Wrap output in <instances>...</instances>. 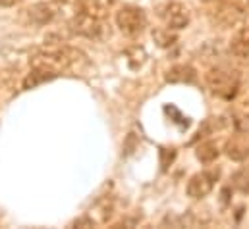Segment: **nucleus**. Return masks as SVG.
<instances>
[{
    "mask_svg": "<svg viewBox=\"0 0 249 229\" xmlns=\"http://www.w3.org/2000/svg\"><path fill=\"white\" fill-rule=\"evenodd\" d=\"M85 62L87 58L81 50L71 49V47H60V49H51L47 52L35 54L31 58V67H45V69H51L62 75V71L77 64H85Z\"/></svg>",
    "mask_w": 249,
    "mask_h": 229,
    "instance_id": "nucleus-1",
    "label": "nucleus"
},
{
    "mask_svg": "<svg viewBox=\"0 0 249 229\" xmlns=\"http://www.w3.org/2000/svg\"><path fill=\"white\" fill-rule=\"evenodd\" d=\"M207 89L224 100H232L240 91V75L226 67H214L205 75Z\"/></svg>",
    "mask_w": 249,
    "mask_h": 229,
    "instance_id": "nucleus-2",
    "label": "nucleus"
},
{
    "mask_svg": "<svg viewBox=\"0 0 249 229\" xmlns=\"http://www.w3.org/2000/svg\"><path fill=\"white\" fill-rule=\"evenodd\" d=\"M116 25L127 37H137L147 27V14L139 6H124L116 12Z\"/></svg>",
    "mask_w": 249,
    "mask_h": 229,
    "instance_id": "nucleus-3",
    "label": "nucleus"
},
{
    "mask_svg": "<svg viewBox=\"0 0 249 229\" xmlns=\"http://www.w3.org/2000/svg\"><path fill=\"white\" fill-rule=\"evenodd\" d=\"M70 29H71V33L85 37V39H93V41H101L107 37V25L103 23V19L89 16V14H83V12H77L71 17Z\"/></svg>",
    "mask_w": 249,
    "mask_h": 229,
    "instance_id": "nucleus-4",
    "label": "nucleus"
},
{
    "mask_svg": "<svg viewBox=\"0 0 249 229\" xmlns=\"http://www.w3.org/2000/svg\"><path fill=\"white\" fill-rule=\"evenodd\" d=\"M244 10L242 6H238L236 2H230V0H224L222 4H218L211 14H209V21L214 25V27H220V29H228V27H234L238 25L242 19H244Z\"/></svg>",
    "mask_w": 249,
    "mask_h": 229,
    "instance_id": "nucleus-5",
    "label": "nucleus"
},
{
    "mask_svg": "<svg viewBox=\"0 0 249 229\" xmlns=\"http://www.w3.org/2000/svg\"><path fill=\"white\" fill-rule=\"evenodd\" d=\"M112 210H114V202H112V198H108V196H107V198H101V200L95 202V206H93L83 218L75 220L73 226H77V228L103 226V224H107V222L110 220Z\"/></svg>",
    "mask_w": 249,
    "mask_h": 229,
    "instance_id": "nucleus-6",
    "label": "nucleus"
},
{
    "mask_svg": "<svg viewBox=\"0 0 249 229\" xmlns=\"http://www.w3.org/2000/svg\"><path fill=\"white\" fill-rule=\"evenodd\" d=\"M160 17L168 29L180 31V29L187 27V23H189V8L182 2H168L162 8Z\"/></svg>",
    "mask_w": 249,
    "mask_h": 229,
    "instance_id": "nucleus-7",
    "label": "nucleus"
},
{
    "mask_svg": "<svg viewBox=\"0 0 249 229\" xmlns=\"http://www.w3.org/2000/svg\"><path fill=\"white\" fill-rule=\"evenodd\" d=\"M216 179H218V170H213V172H199V173H195V175H191L186 187L187 195H189L191 198H203V196H207V195L213 191Z\"/></svg>",
    "mask_w": 249,
    "mask_h": 229,
    "instance_id": "nucleus-8",
    "label": "nucleus"
},
{
    "mask_svg": "<svg viewBox=\"0 0 249 229\" xmlns=\"http://www.w3.org/2000/svg\"><path fill=\"white\" fill-rule=\"evenodd\" d=\"M25 14H27V19L33 25H47L54 19V8L47 2H37V4L29 6L25 10Z\"/></svg>",
    "mask_w": 249,
    "mask_h": 229,
    "instance_id": "nucleus-9",
    "label": "nucleus"
},
{
    "mask_svg": "<svg viewBox=\"0 0 249 229\" xmlns=\"http://www.w3.org/2000/svg\"><path fill=\"white\" fill-rule=\"evenodd\" d=\"M114 4L116 0H77V10L103 19L114 8Z\"/></svg>",
    "mask_w": 249,
    "mask_h": 229,
    "instance_id": "nucleus-10",
    "label": "nucleus"
},
{
    "mask_svg": "<svg viewBox=\"0 0 249 229\" xmlns=\"http://www.w3.org/2000/svg\"><path fill=\"white\" fill-rule=\"evenodd\" d=\"M197 79V71L189 64H176L164 73L166 83H193Z\"/></svg>",
    "mask_w": 249,
    "mask_h": 229,
    "instance_id": "nucleus-11",
    "label": "nucleus"
},
{
    "mask_svg": "<svg viewBox=\"0 0 249 229\" xmlns=\"http://www.w3.org/2000/svg\"><path fill=\"white\" fill-rule=\"evenodd\" d=\"M230 52L236 58H249V25L240 27L230 39Z\"/></svg>",
    "mask_w": 249,
    "mask_h": 229,
    "instance_id": "nucleus-12",
    "label": "nucleus"
},
{
    "mask_svg": "<svg viewBox=\"0 0 249 229\" xmlns=\"http://www.w3.org/2000/svg\"><path fill=\"white\" fill-rule=\"evenodd\" d=\"M56 77H58L56 71H51V69H45V67H31V71L23 79V89H35V87H39L47 81L56 79Z\"/></svg>",
    "mask_w": 249,
    "mask_h": 229,
    "instance_id": "nucleus-13",
    "label": "nucleus"
},
{
    "mask_svg": "<svg viewBox=\"0 0 249 229\" xmlns=\"http://www.w3.org/2000/svg\"><path fill=\"white\" fill-rule=\"evenodd\" d=\"M226 154H228V158H232L236 162H244L249 156V145L244 139L234 137L226 143Z\"/></svg>",
    "mask_w": 249,
    "mask_h": 229,
    "instance_id": "nucleus-14",
    "label": "nucleus"
},
{
    "mask_svg": "<svg viewBox=\"0 0 249 229\" xmlns=\"http://www.w3.org/2000/svg\"><path fill=\"white\" fill-rule=\"evenodd\" d=\"M218 154H220L218 145L213 143V141H205V143H201V145L197 147V150H195L197 160L203 162V164H211V162H214V160L218 158Z\"/></svg>",
    "mask_w": 249,
    "mask_h": 229,
    "instance_id": "nucleus-15",
    "label": "nucleus"
},
{
    "mask_svg": "<svg viewBox=\"0 0 249 229\" xmlns=\"http://www.w3.org/2000/svg\"><path fill=\"white\" fill-rule=\"evenodd\" d=\"M176 33L168 27H160V29H155L153 31V41L157 43V47L160 49H170L174 43H176Z\"/></svg>",
    "mask_w": 249,
    "mask_h": 229,
    "instance_id": "nucleus-16",
    "label": "nucleus"
},
{
    "mask_svg": "<svg viewBox=\"0 0 249 229\" xmlns=\"http://www.w3.org/2000/svg\"><path fill=\"white\" fill-rule=\"evenodd\" d=\"M232 187L240 193H249V166H244L240 168L238 172H234L232 175Z\"/></svg>",
    "mask_w": 249,
    "mask_h": 229,
    "instance_id": "nucleus-17",
    "label": "nucleus"
},
{
    "mask_svg": "<svg viewBox=\"0 0 249 229\" xmlns=\"http://www.w3.org/2000/svg\"><path fill=\"white\" fill-rule=\"evenodd\" d=\"M127 58H129V65L133 67V69H137V67H141L143 65V62H145V50L143 49H139V47H133V49H129L127 50Z\"/></svg>",
    "mask_w": 249,
    "mask_h": 229,
    "instance_id": "nucleus-18",
    "label": "nucleus"
},
{
    "mask_svg": "<svg viewBox=\"0 0 249 229\" xmlns=\"http://www.w3.org/2000/svg\"><path fill=\"white\" fill-rule=\"evenodd\" d=\"M174 158H176L174 148H160V168H162V172L168 170V166L174 162Z\"/></svg>",
    "mask_w": 249,
    "mask_h": 229,
    "instance_id": "nucleus-19",
    "label": "nucleus"
},
{
    "mask_svg": "<svg viewBox=\"0 0 249 229\" xmlns=\"http://www.w3.org/2000/svg\"><path fill=\"white\" fill-rule=\"evenodd\" d=\"M234 127L240 135H249V114H238L234 119Z\"/></svg>",
    "mask_w": 249,
    "mask_h": 229,
    "instance_id": "nucleus-20",
    "label": "nucleus"
},
{
    "mask_svg": "<svg viewBox=\"0 0 249 229\" xmlns=\"http://www.w3.org/2000/svg\"><path fill=\"white\" fill-rule=\"evenodd\" d=\"M19 0H0V6H4V8H10V6H14V4H18Z\"/></svg>",
    "mask_w": 249,
    "mask_h": 229,
    "instance_id": "nucleus-21",
    "label": "nucleus"
},
{
    "mask_svg": "<svg viewBox=\"0 0 249 229\" xmlns=\"http://www.w3.org/2000/svg\"><path fill=\"white\" fill-rule=\"evenodd\" d=\"M56 4H68V2H73V0H54Z\"/></svg>",
    "mask_w": 249,
    "mask_h": 229,
    "instance_id": "nucleus-22",
    "label": "nucleus"
}]
</instances>
